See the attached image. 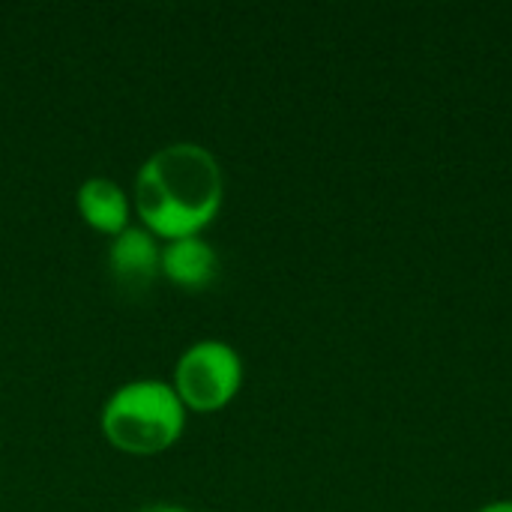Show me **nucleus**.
Returning <instances> with one entry per match:
<instances>
[{
    "mask_svg": "<svg viewBox=\"0 0 512 512\" xmlns=\"http://www.w3.org/2000/svg\"><path fill=\"white\" fill-rule=\"evenodd\" d=\"M222 204L219 159L195 141L159 147L135 177V210L156 237L198 234Z\"/></svg>",
    "mask_w": 512,
    "mask_h": 512,
    "instance_id": "1",
    "label": "nucleus"
},
{
    "mask_svg": "<svg viewBox=\"0 0 512 512\" xmlns=\"http://www.w3.org/2000/svg\"><path fill=\"white\" fill-rule=\"evenodd\" d=\"M186 426V408L171 384L141 378L123 384L102 408L105 438L129 456L168 450Z\"/></svg>",
    "mask_w": 512,
    "mask_h": 512,
    "instance_id": "2",
    "label": "nucleus"
},
{
    "mask_svg": "<svg viewBox=\"0 0 512 512\" xmlns=\"http://www.w3.org/2000/svg\"><path fill=\"white\" fill-rule=\"evenodd\" d=\"M243 384V360L240 354L219 342L201 339L183 351L174 369V393L180 396L183 408L189 411H219L225 408Z\"/></svg>",
    "mask_w": 512,
    "mask_h": 512,
    "instance_id": "3",
    "label": "nucleus"
},
{
    "mask_svg": "<svg viewBox=\"0 0 512 512\" xmlns=\"http://www.w3.org/2000/svg\"><path fill=\"white\" fill-rule=\"evenodd\" d=\"M108 267L114 282L129 294L153 288L156 276L162 273V249L156 243V234L132 225L114 234L108 246Z\"/></svg>",
    "mask_w": 512,
    "mask_h": 512,
    "instance_id": "4",
    "label": "nucleus"
},
{
    "mask_svg": "<svg viewBox=\"0 0 512 512\" xmlns=\"http://www.w3.org/2000/svg\"><path fill=\"white\" fill-rule=\"evenodd\" d=\"M162 273L186 291H201L216 279L219 255L201 234L177 237L162 246Z\"/></svg>",
    "mask_w": 512,
    "mask_h": 512,
    "instance_id": "5",
    "label": "nucleus"
},
{
    "mask_svg": "<svg viewBox=\"0 0 512 512\" xmlns=\"http://www.w3.org/2000/svg\"><path fill=\"white\" fill-rule=\"evenodd\" d=\"M78 210L87 225L111 237L129 228V198L111 177H87L78 186Z\"/></svg>",
    "mask_w": 512,
    "mask_h": 512,
    "instance_id": "6",
    "label": "nucleus"
},
{
    "mask_svg": "<svg viewBox=\"0 0 512 512\" xmlns=\"http://www.w3.org/2000/svg\"><path fill=\"white\" fill-rule=\"evenodd\" d=\"M135 512H189L186 507H177V504H147Z\"/></svg>",
    "mask_w": 512,
    "mask_h": 512,
    "instance_id": "7",
    "label": "nucleus"
},
{
    "mask_svg": "<svg viewBox=\"0 0 512 512\" xmlns=\"http://www.w3.org/2000/svg\"><path fill=\"white\" fill-rule=\"evenodd\" d=\"M480 512H512V501H498V504H489Z\"/></svg>",
    "mask_w": 512,
    "mask_h": 512,
    "instance_id": "8",
    "label": "nucleus"
}]
</instances>
